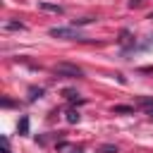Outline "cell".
Returning <instances> with one entry per match:
<instances>
[{
    "instance_id": "1",
    "label": "cell",
    "mask_w": 153,
    "mask_h": 153,
    "mask_svg": "<svg viewBox=\"0 0 153 153\" xmlns=\"http://www.w3.org/2000/svg\"><path fill=\"white\" fill-rule=\"evenodd\" d=\"M55 74H57V76H69V79H76V76H81V69H79L76 65L60 62V65H55Z\"/></svg>"
},
{
    "instance_id": "2",
    "label": "cell",
    "mask_w": 153,
    "mask_h": 153,
    "mask_svg": "<svg viewBox=\"0 0 153 153\" xmlns=\"http://www.w3.org/2000/svg\"><path fill=\"white\" fill-rule=\"evenodd\" d=\"M50 36H55V38H81V33L74 29V26H53L50 31H48Z\"/></svg>"
},
{
    "instance_id": "12",
    "label": "cell",
    "mask_w": 153,
    "mask_h": 153,
    "mask_svg": "<svg viewBox=\"0 0 153 153\" xmlns=\"http://www.w3.org/2000/svg\"><path fill=\"white\" fill-rule=\"evenodd\" d=\"M151 19H153V17H151Z\"/></svg>"
},
{
    "instance_id": "11",
    "label": "cell",
    "mask_w": 153,
    "mask_h": 153,
    "mask_svg": "<svg viewBox=\"0 0 153 153\" xmlns=\"http://www.w3.org/2000/svg\"><path fill=\"white\" fill-rule=\"evenodd\" d=\"M2 153H12V151H10V143H7L5 136H2Z\"/></svg>"
},
{
    "instance_id": "3",
    "label": "cell",
    "mask_w": 153,
    "mask_h": 153,
    "mask_svg": "<svg viewBox=\"0 0 153 153\" xmlns=\"http://www.w3.org/2000/svg\"><path fill=\"white\" fill-rule=\"evenodd\" d=\"M139 105H141V108L153 117V98H141V100H139Z\"/></svg>"
},
{
    "instance_id": "4",
    "label": "cell",
    "mask_w": 153,
    "mask_h": 153,
    "mask_svg": "<svg viewBox=\"0 0 153 153\" xmlns=\"http://www.w3.org/2000/svg\"><path fill=\"white\" fill-rule=\"evenodd\" d=\"M43 96V88H31L29 91V100H36V98H41Z\"/></svg>"
},
{
    "instance_id": "7",
    "label": "cell",
    "mask_w": 153,
    "mask_h": 153,
    "mask_svg": "<svg viewBox=\"0 0 153 153\" xmlns=\"http://www.w3.org/2000/svg\"><path fill=\"white\" fill-rule=\"evenodd\" d=\"M5 29H24V24H19V22H5Z\"/></svg>"
},
{
    "instance_id": "6",
    "label": "cell",
    "mask_w": 153,
    "mask_h": 153,
    "mask_svg": "<svg viewBox=\"0 0 153 153\" xmlns=\"http://www.w3.org/2000/svg\"><path fill=\"white\" fill-rule=\"evenodd\" d=\"M67 122H72V124H74V122H79V112L69 110V112H67Z\"/></svg>"
},
{
    "instance_id": "5",
    "label": "cell",
    "mask_w": 153,
    "mask_h": 153,
    "mask_svg": "<svg viewBox=\"0 0 153 153\" xmlns=\"http://www.w3.org/2000/svg\"><path fill=\"white\" fill-rule=\"evenodd\" d=\"M19 131H22V134H29V117H22V122H19Z\"/></svg>"
},
{
    "instance_id": "9",
    "label": "cell",
    "mask_w": 153,
    "mask_h": 153,
    "mask_svg": "<svg viewBox=\"0 0 153 153\" xmlns=\"http://www.w3.org/2000/svg\"><path fill=\"white\" fill-rule=\"evenodd\" d=\"M112 110H115V112H131V108H127V105H115Z\"/></svg>"
},
{
    "instance_id": "10",
    "label": "cell",
    "mask_w": 153,
    "mask_h": 153,
    "mask_svg": "<svg viewBox=\"0 0 153 153\" xmlns=\"http://www.w3.org/2000/svg\"><path fill=\"white\" fill-rule=\"evenodd\" d=\"M100 151H103V153H115V151H117V146H103Z\"/></svg>"
},
{
    "instance_id": "8",
    "label": "cell",
    "mask_w": 153,
    "mask_h": 153,
    "mask_svg": "<svg viewBox=\"0 0 153 153\" xmlns=\"http://www.w3.org/2000/svg\"><path fill=\"white\" fill-rule=\"evenodd\" d=\"M41 7H43V10H53V12H62V7H57V5H45V2H43Z\"/></svg>"
}]
</instances>
